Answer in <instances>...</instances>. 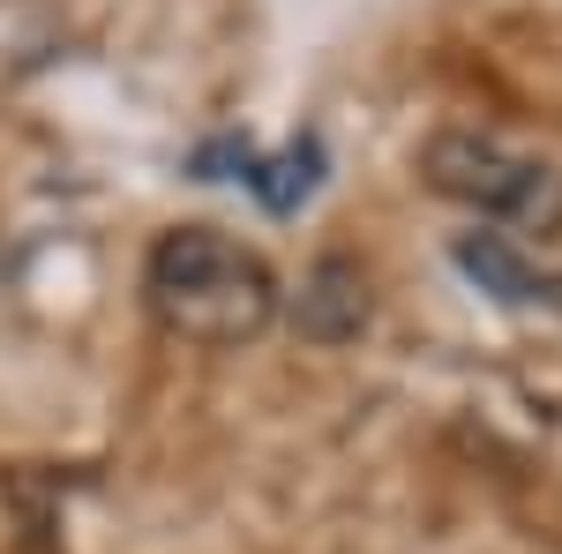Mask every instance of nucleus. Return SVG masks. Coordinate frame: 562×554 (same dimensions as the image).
Here are the masks:
<instances>
[{
  "instance_id": "1",
  "label": "nucleus",
  "mask_w": 562,
  "mask_h": 554,
  "mask_svg": "<svg viewBox=\"0 0 562 554\" xmlns=\"http://www.w3.org/2000/svg\"><path fill=\"white\" fill-rule=\"evenodd\" d=\"M150 315L188 344H248L278 323V278L217 225H173L143 270Z\"/></svg>"
},
{
  "instance_id": "2",
  "label": "nucleus",
  "mask_w": 562,
  "mask_h": 554,
  "mask_svg": "<svg viewBox=\"0 0 562 554\" xmlns=\"http://www.w3.org/2000/svg\"><path fill=\"white\" fill-rule=\"evenodd\" d=\"M420 172H428L435 195L465 203L480 217H503V225H525L540 240L562 233V172L548 158H532L503 135L480 128H442L420 143Z\"/></svg>"
},
{
  "instance_id": "3",
  "label": "nucleus",
  "mask_w": 562,
  "mask_h": 554,
  "mask_svg": "<svg viewBox=\"0 0 562 554\" xmlns=\"http://www.w3.org/2000/svg\"><path fill=\"white\" fill-rule=\"evenodd\" d=\"M450 256H458V270L473 278L480 293H495L503 307H555L562 315V278H548V270L525 256V248H510L503 233H465Z\"/></svg>"
},
{
  "instance_id": "4",
  "label": "nucleus",
  "mask_w": 562,
  "mask_h": 554,
  "mask_svg": "<svg viewBox=\"0 0 562 554\" xmlns=\"http://www.w3.org/2000/svg\"><path fill=\"white\" fill-rule=\"evenodd\" d=\"M301 330L307 338H323V344H346L368 330V278L352 270L346 256H330V262H315L307 270V285H301Z\"/></svg>"
},
{
  "instance_id": "5",
  "label": "nucleus",
  "mask_w": 562,
  "mask_h": 554,
  "mask_svg": "<svg viewBox=\"0 0 562 554\" xmlns=\"http://www.w3.org/2000/svg\"><path fill=\"white\" fill-rule=\"evenodd\" d=\"M315 180H323V143L315 135H301V143H285L278 158H256V172H248V188L262 195V211H301L307 195H315Z\"/></svg>"
}]
</instances>
